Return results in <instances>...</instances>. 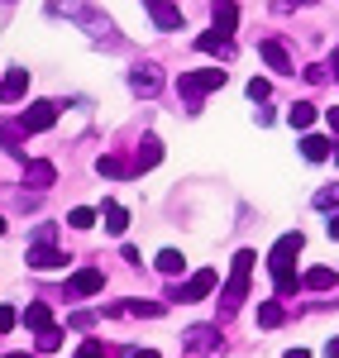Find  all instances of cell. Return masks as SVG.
Returning a JSON list of instances; mask_svg holds the SVG:
<instances>
[{"label":"cell","instance_id":"cell-1","mask_svg":"<svg viewBox=\"0 0 339 358\" xmlns=\"http://www.w3.org/2000/svg\"><path fill=\"white\" fill-rule=\"evenodd\" d=\"M254 248H239L234 253V268H229V282H225V292H220V315H234L239 306H244V296H249V277H254Z\"/></svg>","mask_w":339,"mask_h":358},{"label":"cell","instance_id":"cell-2","mask_svg":"<svg viewBox=\"0 0 339 358\" xmlns=\"http://www.w3.org/2000/svg\"><path fill=\"white\" fill-rule=\"evenodd\" d=\"M225 82H229V72H225V67H201V72H182V77H177V96H182V101H187V106L196 110V106H201V96L220 91Z\"/></svg>","mask_w":339,"mask_h":358},{"label":"cell","instance_id":"cell-3","mask_svg":"<svg viewBox=\"0 0 339 358\" xmlns=\"http://www.w3.org/2000/svg\"><path fill=\"white\" fill-rule=\"evenodd\" d=\"M215 282H220V277H215V268H196V273L187 277V282H177V287L168 292V301H182V306L205 301V296L215 292Z\"/></svg>","mask_w":339,"mask_h":358},{"label":"cell","instance_id":"cell-4","mask_svg":"<svg viewBox=\"0 0 339 358\" xmlns=\"http://www.w3.org/2000/svg\"><path fill=\"white\" fill-rule=\"evenodd\" d=\"M306 248V239H301V229H291V234H282L277 244H273V253H268V268H273V277L282 273H296V253Z\"/></svg>","mask_w":339,"mask_h":358},{"label":"cell","instance_id":"cell-5","mask_svg":"<svg viewBox=\"0 0 339 358\" xmlns=\"http://www.w3.org/2000/svg\"><path fill=\"white\" fill-rule=\"evenodd\" d=\"M20 124H24V134H43V129H53V124H57V106H53V101H34V106L20 115Z\"/></svg>","mask_w":339,"mask_h":358},{"label":"cell","instance_id":"cell-6","mask_svg":"<svg viewBox=\"0 0 339 358\" xmlns=\"http://www.w3.org/2000/svg\"><path fill=\"white\" fill-rule=\"evenodd\" d=\"M24 263L34 268V273H57V268H67V253H62V248H53V244H34Z\"/></svg>","mask_w":339,"mask_h":358},{"label":"cell","instance_id":"cell-7","mask_svg":"<svg viewBox=\"0 0 339 358\" xmlns=\"http://www.w3.org/2000/svg\"><path fill=\"white\" fill-rule=\"evenodd\" d=\"M96 292H106V273L101 268H82V273L67 277V296H96Z\"/></svg>","mask_w":339,"mask_h":358},{"label":"cell","instance_id":"cell-8","mask_svg":"<svg viewBox=\"0 0 339 358\" xmlns=\"http://www.w3.org/2000/svg\"><path fill=\"white\" fill-rule=\"evenodd\" d=\"M258 57H263L277 77H291V72H296V67H291V53H287L277 38H263V43H258Z\"/></svg>","mask_w":339,"mask_h":358},{"label":"cell","instance_id":"cell-9","mask_svg":"<svg viewBox=\"0 0 339 358\" xmlns=\"http://www.w3.org/2000/svg\"><path fill=\"white\" fill-rule=\"evenodd\" d=\"M210 20H215V29H220L225 38H234V29H239V5H234V0H210Z\"/></svg>","mask_w":339,"mask_h":358},{"label":"cell","instance_id":"cell-10","mask_svg":"<svg viewBox=\"0 0 339 358\" xmlns=\"http://www.w3.org/2000/svg\"><path fill=\"white\" fill-rule=\"evenodd\" d=\"M143 5H148L153 24L163 29V34H172V29H182V10H177V5H168V0H143Z\"/></svg>","mask_w":339,"mask_h":358},{"label":"cell","instance_id":"cell-11","mask_svg":"<svg viewBox=\"0 0 339 358\" xmlns=\"http://www.w3.org/2000/svg\"><path fill=\"white\" fill-rule=\"evenodd\" d=\"M24 182L34 187V192H48V187L57 182V167L48 163V158H34V163L24 167Z\"/></svg>","mask_w":339,"mask_h":358},{"label":"cell","instance_id":"cell-12","mask_svg":"<svg viewBox=\"0 0 339 358\" xmlns=\"http://www.w3.org/2000/svg\"><path fill=\"white\" fill-rule=\"evenodd\" d=\"M158 163H163V138H158V134H143L139 138V153H134V167L148 172V167H158Z\"/></svg>","mask_w":339,"mask_h":358},{"label":"cell","instance_id":"cell-13","mask_svg":"<svg viewBox=\"0 0 339 358\" xmlns=\"http://www.w3.org/2000/svg\"><path fill=\"white\" fill-rule=\"evenodd\" d=\"M196 48H201V53H215V57H225V62L234 57V43H229V38L220 34V29H205V34L196 38Z\"/></svg>","mask_w":339,"mask_h":358},{"label":"cell","instance_id":"cell-14","mask_svg":"<svg viewBox=\"0 0 339 358\" xmlns=\"http://www.w3.org/2000/svg\"><path fill=\"white\" fill-rule=\"evenodd\" d=\"M101 220H106V234H115V239H120V234L129 229V210H124L120 201H106V206H101Z\"/></svg>","mask_w":339,"mask_h":358},{"label":"cell","instance_id":"cell-15","mask_svg":"<svg viewBox=\"0 0 339 358\" xmlns=\"http://www.w3.org/2000/svg\"><path fill=\"white\" fill-rule=\"evenodd\" d=\"M301 153H306L311 163H325V158L335 153V138H325V134H301Z\"/></svg>","mask_w":339,"mask_h":358},{"label":"cell","instance_id":"cell-16","mask_svg":"<svg viewBox=\"0 0 339 358\" xmlns=\"http://www.w3.org/2000/svg\"><path fill=\"white\" fill-rule=\"evenodd\" d=\"M129 86H134L139 96H158L163 77H158V67H134V72H129Z\"/></svg>","mask_w":339,"mask_h":358},{"label":"cell","instance_id":"cell-17","mask_svg":"<svg viewBox=\"0 0 339 358\" xmlns=\"http://www.w3.org/2000/svg\"><path fill=\"white\" fill-rule=\"evenodd\" d=\"M153 263H158V273H163V277H182V273H187V258H182L177 248H163Z\"/></svg>","mask_w":339,"mask_h":358},{"label":"cell","instance_id":"cell-18","mask_svg":"<svg viewBox=\"0 0 339 358\" xmlns=\"http://www.w3.org/2000/svg\"><path fill=\"white\" fill-rule=\"evenodd\" d=\"M301 287H311V292H330V287H339L335 268H311V273L301 277Z\"/></svg>","mask_w":339,"mask_h":358},{"label":"cell","instance_id":"cell-19","mask_svg":"<svg viewBox=\"0 0 339 358\" xmlns=\"http://www.w3.org/2000/svg\"><path fill=\"white\" fill-rule=\"evenodd\" d=\"M20 320H24L29 330H48V325H53V315H48V306H43V301H29Z\"/></svg>","mask_w":339,"mask_h":358},{"label":"cell","instance_id":"cell-20","mask_svg":"<svg viewBox=\"0 0 339 358\" xmlns=\"http://www.w3.org/2000/svg\"><path fill=\"white\" fill-rule=\"evenodd\" d=\"M187 349H220V334L210 325H196V330H187Z\"/></svg>","mask_w":339,"mask_h":358},{"label":"cell","instance_id":"cell-21","mask_svg":"<svg viewBox=\"0 0 339 358\" xmlns=\"http://www.w3.org/2000/svg\"><path fill=\"white\" fill-rule=\"evenodd\" d=\"M287 120H291V129H301V134H306V129L315 124V106H306V101H296V106L287 110Z\"/></svg>","mask_w":339,"mask_h":358},{"label":"cell","instance_id":"cell-22","mask_svg":"<svg viewBox=\"0 0 339 358\" xmlns=\"http://www.w3.org/2000/svg\"><path fill=\"white\" fill-rule=\"evenodd\" d=\"M282 320H287V310L277 301H263V306H258V325H263V330H277Z\"/></svg>","mask_w":339,"mask_h":358},{"label":"cell","instance_id":"cell-23","mask_svg":"<svg viewBox=\"0 0 339 358\" xmlns=\"http://www.w3.org/2000/svg\"><path fill=\"white\" fill-rule=\"evenodd\" d=\"M53 349H62V330L48 325V330H38V354H53Z\"/></svg>","mask_w":339,"mask_h":358},{"label":"cell","instance_id":"cell-24","mask_svg":"<svg viewBox=\"0 0 339 358\" xmlns=\"http://www.w3.org/2000/svg\"><path fill=\"white\" fill-rule=\"evenodd\" d=\"M96 220H101V215H96L91 206H77V210L67 215V224H72V229H91V224H96Z\"/></svg>","mask_w":339,"mask_h":358},{"label":"cell","instance_id":"cell-25","mask_svg":"<svg viewBox=\"0 0 339 358\" xmlns=\"http://www.w3.org/2000/svg\"><path fill=\"white\" fill-rule=\"evenodd\" d=\"M311 201H315V210H339V187H320Z\"/></svg>","mask_w":339,"mask_h":358},{"label":"cell","instance_id":"cell-26","mask_svg":"<svg viewBox=\"0 0 339 358\" xmlns=\"http://www.w3.org/2000/svg\"><path fill=\"white\" fill-rule=\"evenodd\" d=\"M96 172H101V177H124V163L106 153V158H96Z\"/></svg>","mask_w":339,"mask_h":358},{"label":"cell","instance_id":"cell-27","mask_svg":"<svg viewBox=\"0 0 339 358\" xmlns=\"http://www.w3.org/2000/svg\"><path fill=\"white\" fill-rule=\"evenodd\" d=\"M20 134H24V124H5V129H0V143H5L10 153H20Z\"/></svg>","mask_w":339,"mask_h":358},{"label":"cell","instance_id":"cell-28","mask_svg":"<svg viewBox=\"0 0 339 358\" xmlns=\"http://www.w3.org/2000/svg\"><path fill=\"white\" fill-rule=\"evenodd\" d=\"M129 315H163V306L158 301H134V306H124Z\"/></svg>","mask_w":339,"mask_h":358},{"label":"cell","instance_id":"cell-29","mask_svg":"<svg viewBox=\"0 0 339 358\" xmlns=\"http://www.w3.org/2000/svg\"><path fill=\"white\" fill-rule=\"evenodd\" d=\"M77 358H110V354H106V349H101V344H96V339H86L82 349H77Z\"/></svg>","mask_w":339,"mask_h":358},{"label":"cell","instance_id":"cell-30","mask_svg":"<svg viewBox=\"0 0 339 358\" xmlns=\"http://www.w3.org/2000/svg\"><path fill=\"white\" fill-rule=\"evenodd\" d=\"M268 91H273V86L263 82V77H254V82H249V96H254V101H268Z\"/></svg>","mask_w":339,"mask_h":358},{"label":"cell","instance_id":"cell-31","mask_svg":"<svg viewBox=\"0 0 339 358\" xmlns=\"http://www.w3.org/2000/svg\"><path fill=\"white\" fill-rule=\"evenodd\" d=\"M15 320H20V315H15L10 306H0V334H10V330H15Z\"/></svg>","mask_w":339,"mask_h":358},{"label":"cell","instance_id":"cell-32","mask_svg":"<svg viewBox=\"0 0 339 358\" xmlns=\"http://www.w3.org/2000/svg\"><path fill=\"white\" fill-rule=\"evenodd\" d=\"M306 82L320 86V82H330V72H325V67H306Z\"/></svg>","mask_w":339,"mask_h":358},{"label":"cell","instance_id":"cell-33","mask_svg":"<svg viewBox=\"0 0 339 358\" xmlns=\"http://www.w3.org/2000/svg\"><path fill=\"white\" fill-rule=\"evenodd\" d=\"M325 124H330V134H339V106H330V110H325Z\"/></svg>","mask_w":339,"mask_h":358},{"label":"cell","instance_id":"cell-34","mask_svg":"<svg viewBox=\"0 0 339 358\" xmlns=\"http://www.w3.org/2000/svg\"><path fill=\"white\" fill-rule=\"evenodd\" d=\"M325 229H330V239H339V215H330V224H325Z\"/></svg>","mask_w":339,"mask_h":358},{"label":"cell","instance_id":"cell-35","mask_svg":"<svg viewBox=\"0 0 339 358\" xmlns=\"http://www.w3.org/2000/svg\"><path fill=\"white\" fill-rule=\"evenodd\" d=\"M325 354H330V358H339V339H330V344H325Z\"/></svg>","mask_w":339,"mask_h":358},{"label":"cell","instance_id":"cell-36","mask_svg":"<svg viewBox=\"0 0 339 358\" xmlns=\"http://www.w3.org/2000/svg\"><path fill=\"white\" fill-rule=\"evenodd\" d=\"M282 358H311V354H306V349H287Z\"/></svg>","mask_w":339,"mask_h":358},{"label":"cell","instance_id":"cell-37","mask_svg":"<svg viewBox=\"0 0 339 358\" xmlns=\"http://www.w3.org/2000/svg\"><path fill=\"white\" fill-rule=\"evenodd\" d=\"M134 358H158V354H153V349H134Z\"/></svg>","mask_w":339,"mask_h":358},{"label":"cell","instance_id":"cell-38","mask_svg":"<svg viewBox=\"0 0 339 358\" xmlns=\"http://www.w3.org/2000/svg\"><path fill=\"white\" fill-rule=\"evenodd\" d=\"M330 67H335V77H339V53H335V62H330Z\"/></svg>","mask_w":339,"mask_h":358},{"label":"cell","instance_id":"cell-39","mask_svg":"<svg viewBox=\"0 0 339 358\" xmlns=\"http://www.w3.org/2000/svg\"><path fill=\"white\" fill-rule=\"evenodd\" d=\"M5 358H29V354H5Z\"/></svg>","mask_w":339,"mask_h":358},{"label":"cell","instance_id":"cell-40","mask_svg":"<svg viewBox=\"0 0 339 358\" xmlns=\"http://www.w3.org/2000/svg\"><path fill=\"white\" fill-rule=\"evenodd\" d=\"M0 234H5V215H0Z\"/></svg>","mask_w":339,"mask_h":358}]
</instances>
